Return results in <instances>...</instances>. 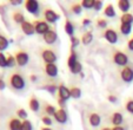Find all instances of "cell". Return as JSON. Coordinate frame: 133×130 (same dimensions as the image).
Wrapping results in <instances>:
<instances>
[{
  "mask_svg": "<svg viewBox=\"0 0 133 130\" xmlns=\"http://www.w3.org/2000/svg\"><path fill=\"white\" fill-rule=\"evenodd\" d=\"M10 84L15 90H23L25 88L26 82H25V78L23 77V75H20L19 72H15L10 76Z\"/></svg>",
  "mask_w": 133,
  "mask_h": 130,
  "instance_id": "6da1fadb",
  "label": "cell"
},
{
  "mask_svg": "<svg viewBox=\"0 0 133 130\" xmlns=\"http://www.w3.org/2000/svg\"><path fill=\"white\" fill-rule=\"evenodd\" d=\"M113 63L118 66H127V63H128V57L126 53H124L123 51H116L113 53Z\"/></svg>",
  "mask_w": 133,
  "mask_h": 130,
  "instance_id": "7a4b0ae2",
  "label": "cell"
},
{
  "mask_svg": "<svg viewBox=\"0 0 133 130\" xmlns=\"http://www.w3.org/2000/svg\"><path fill=\"white\" fill-rule=\"evenodd\" d=\"M25 8L31 14L39 15V12H40V4L38 3L37 0H26Z\"/></svg>",
  "mask_w": 133,
  "mask_h": 130,
  "instance_id": "3957f363",
  "label": "cell"
},
{
  "mask_svg": "<svg viewBox=\"0 0 133 130\" xmlns=\"http://www.w3.org/2000/svg\"><path fill=\"white\" fill-rule=\"evenodd\" d=\"M34 27H35V33L44 36L45 33H47L48 31H51V27L48 25L47 21H44V20H37L34 23Z\"/></svg>",
  "mask_w": 133,
  "mask_h": 130,
  "instance_id": "277c9868",
  "label": "cell"
},
{
  "mask_svg": "<svg viewBox=\"0 0 133 130\" xmlns=\"http://www.w3.org/2000/svg\"><path fill=\"white\" fill-rule=\"evenodd\" d=\"M41 58L45 62V64H55V60H57V55L53 52L52 50H43L41 51Z\"/></svg>",
  "mask_w": 133,
  "mask_h": 130,
  "instance_id": "5b68a950",
  "label": "cell"
},
{
  "mask_svg": "<svg viewBox=\"0 0 133 130\" xmlns=\"http://www.w3.org/2000/svg\"><path fill=\"white\" fill-rule=\"evenodd\" d=\"M120 77L123 79V82L125 83H131L133 82V68L132 66H125L123 68V70L120 71Z\"/></svg>",
  "mask_w": 133,
  "mask_h": 130,
  "instance_id": "8992f818",
  "label": "cell"
},
{
  "mask_svg": "<svg viewBox=\"0 0 133 130\" xmlns=\"http://www.w3.org/2000/svg\"><path fill=\"white\" fill-rule=\"evenodd\" d=\"M44 17H45V20L48 24L57 23V21L60 19V15L55 12V11L51 10V8H46L45 12H44Z\"/></svg>",
  "mask_w": 133,
  "mask_h": 130,
  "instance_id": "52a82bcc",
  "label": "cell"
},
{
  "mask_svg": "<svg viewBox=\"0 0 133 130\" xmlns=\"http://www.w3.org/2000/svg\"><path fill=\"white\" fill-rule=\"evenodd\" d=\"M14 57H15V60H17V64L19 66H25L30 62V56L25 51H18Z\"/></svg>",
  "mask_w": 133,
  "mask_h": 130,
  "instance_id": "ba28073f",
  "label": "cell"
},
{
  "mask_svg": "<svg viewBox=\"0 0 133 130\" xmlns=\"http://www.w3.org/2000/svg\"><path fill=\"white\" fill-rule=\"evenodd\" d=\"M104 38L110 44H116V43H118V39H119L117 31L113 30V28H106L105 32H104Z\"/></svg>",
  "mask_w": 133,
  "mask_h": 130,
  "instance_id": "9c48e42d",
  "label": "cell"
},
{
  "mask_svg": "<svg viewBox=\"0 0 133 130\" xmlns=\"http://www.w3.org/2000/svg\"><path fill=\"white\" fill-rule=\"evenodd\" d=\"M58 96L59 99H63L66 102V101H68L71 98V89H68L64 83H61L58 86Z\"/></svg>",
  "mask_w": 133,
  "mask_h": 130,
  "instance_id": "30bf717a",
  "label": "cell"
},
{
  "mask_svg": "<svg viewBox=\"0 0 133 130\" xmlns=\"http://www.w3.org/2000/svg\"><path fill=\"white\" fill-rule=\"evenodd\" d=\"M44 71L45 73L51 78H55L58 77V73H59V70H58V66L55 64H45V68H44Z\"/></svg>",
  "mask_w": 133,
  "mask_h": 130,
  "instance_id": "8fae6325",
  "label": "cell"
},
{
  "mask_svg": "<svg viewBox=\"0 0 133 130\" xmlns=\"http://www.w3.org/2000/svg\"><path fill=\"white\" fill-rule=\"evenodd\" d=\"M54 120L58 123H60V124H65L68 121V115L65 109H59V110H57V113H55V115H54Z\"/></svg>",
  "mask_w": 133,
  "mask_h": 130,
  "instance_id": "7c38bea8",
  "label": "cell"
},
{
  "mask_svg": "<svg viewBox=\"0 0 133 130\" xmlns=\"http://www.w3.org/2000/svg\"><path fill=\"white\" fill-rule=\"evenodd\" d=\"M43 39H44V42H45L46 44L52 45V44H54V43L57 42V39H58V34H57L55 31L51 30V31H48L47 33H45V34L43 36Z\"/></svg>",
  "mask_w": 133,
  "mask_h": 130,
  "instance_id": "4fadbf2b",
  "label": "cell"
},
{
  "mask_svg": "<svg viewBox=\"0 0 133 130\" xmlns=\"http://www.w3.org/2000/svg\"><path fill=\"white\" fill-rule=\"evenodd\" d=\"M111 122H112V124L114 125V127H120V125L123 124V122H124L123 114L119 113V111L113 113L112 114V117H111Z\"/></svg>",
  "mask_w": 133,
  "mask_h": 130,
  "instance_id": "5bb4252c",
  "label": "cell"
},
{
  "mask_svg": "<svg viewBox=\"0 0 133 130\" xmlns=\"http://www.w3.org/2000/svg\"><path fill=\"white\" fill-rule=\"evenodd\" d=\"M21 30H23V32L25 33L26 36H32L35 33L34 24L30 23V21H25V23L21 25Z\"/></svg>",
  "mask_w": 133,
  "mask_h": 130,
  "instance_id": "9a60e30c",
  "label": "cell"
},
{
  "mask_svg": "<svg viewBox=\"0 0 133 130\" xmlns=\"http://www.w3.org/2000/svg\"><path fill=\"white\" fill-rule=\"evenodd\" d=\"M21 125H23V121L19 118H12L8 122V129L10 130H21Z\"/></svg>",
  "mask_w": 133,
  "mask_h": 130,
  "instance_id": "2e32d148",
  "label": "cell"
},
{
  "mask_svg": "<svg viewBox=\"0 0 133 130\" xmlns=\"http://www.w3.org/2000/svg\"><path fill=\"white\" fill-rule=\"evenodd\" d=\"M88 122L92 127H98L99 124L101 123V117L99 114L97 113H92L90 116H88Z\"/></svg>",
  "mask_w": 133,
  "mask_h": 130,
  "instance_id": "e0dca14e",
  "label": "cell"
},
{
  "mask_svg": "<svg viewBox=\"0 0 133 130\" xmlns=\"http://www.w3.org/2000/svg\"><path fill=\"white\" fill-rule=\"evenodd\" d=\"M28 107H30V109L33 113H38L39 109H40V102H39V99L37 97H32L30 99V102H28Z\"/></svg>",
  "mask_w": 133,
  "mask_h": 130,
  "instance_id": "ac0fdd59",
  "label": "cell"
},
{
  "mask_svg": "<svg viewBox=\"0 0 133 130\" xmlns=\"http://www.w3.org/2000/svg\"><path fill=\"white\" fill-rule=\"evenodd\" d=\"M78 63V55H77V52H75L74 50L71 51L70 56H68V59H67V65H68V68H73L75 64Z\"/></svg>",
  "mask_w": 133,
  "mask_h": 130,
  "instance_id": "d6986e66",
  "label": "cell"
},
{
  "mask_svg": "<svg viewBox=\"0 0 133 130\" xmlns=\"http://www.w3.org/2000/svg\"><path fill=\"white\" fill-rule=\"evenodd\" d=\"M118 7L119 10L124 13H128V10L131 8V3L128 0H119L118 1Z\"/></svg>",
  "mask_w": 133,
  "mask_h": 130,
  "instance_id": "ffe728a7",
  "label": "cell"
},
{
  "mask_svg": "<svg viewBox=\"0 0 133 130\" xmlns=\"http://www.w3.org/2000/svg\"><path fill=\"white\" fill-rule=\"evenodd\" d=\"M64 30H65V32L67 33L68 36L73 37L74 31H75V27H74V25H73V23L71 21V20H66V21H65V26H64Z\"/></svg>",
  "mask_w": 133,
  "mask_h": 130,
  "instance_id": "44dd1931",
  "label": "cell"
},
{
  "mask_svg": "<svg viewBox=\"0 0 133 130\" xmlns=\"http://www.w3.org/2000/svg\"><path fill=\"white\" fill-rule=\"evenodd\" d=\"M104 14L107 18H114L116 17V11H114V6L112 4L106 5V7L104 8Z\"/></svg>",
  "mask_w": 133,
  "mask_h": 130,
  "instance_id": "7402d4cb",
  "label": "cell"
},
{
  "mask_svg": "<svg viewBox=\"0 0 133 130\" xmlns=\"http://www.w3.org/2000/svg\"><path fill=\"white\" fill-rule=\"evenodd\" d=\"M92 40H93V33L91 31L85 32L83 34V37H81V43H83L84 45H90L91 43H92Z\"/></svg>",
  "mask_w": 133,
  "mask_h": 130,
  "instance_id": "603a6c76",
  "label": "cell"
},
{
  "mask_svg": "<svg viewBox=\"0 0 133 130\" xmlns=\"http://www.w3.org/2000/svg\"><path fill=\"white\" fill-rule=\"evenodd\" d=\"M13 20H14L15 24H20V25H23V24L26 21L25 15H24L21 12H19V11H17V12L13 13Z\"/></svg>",
  "mask_w": 133,
  "mask_h": 130,
  "instance_id": "cb8c5ba5",
  "label": "cell"
},
{
  "mask_svg": "<svg viewBox=\"0 0 133 130\" xmlns=\"http://www.w3.org/2000/svg\"><path fill=\"white\" fill-rule=\"evenodd\" d=\"M120 23L121 24H133V14L132 13H124L120 17Z\"/></svg>",
  "mask_w": 133,
  "mask_h": 130,
  "instance_id": "d4e9b609",
  "label": "cell"
},
{
  "mask_svg": "<svg viewBox=\"0 0 133 130\" xmlns=\"http://www.w3.org/2000/svg\"><path fill=\"white\" fill-rule=\"evenodd\" d=\"M120 32L124 36H128L132 32V25L131 24H120Z\"/></svg>",
  "mask_w": 133,
  "mask_h": 130,
  "instance_id": "484cf974",
  "label": "cell"
},
{
  "mask_svg": "<svg viewBox=\"0 0 133 130\" xmlns=\"http://www.w3.org/2000/svg\"><path fill=\"white\" fill-rule=\"evenodd\" d=\"M71 97L74 99H78L81 97V89L78 86H72L71 88Z\"/></svg>",
  "mask_w": 133,
  "mask_h": 130,
  "instance_id": "4316f807",
  "label": "cell"
},
{
  "mask_svg": "<svg viewBox=\"0 0 133 130\" xmlns=\"http://www.w3.org/2000/svg\"><path fill=\"white\" fill-rule=\"evenodd\" d=\"M7 48H8V40H7V38L0 33V52L5 51Z\"/></svg>",
  "mask_w": 133,
  "mask_h": 130,
  "instance_id": "83f0119b",
  "label": "cell"
},
{
  "mask_svg": "<svg viewBox=\"0 0 133 130\" xmlns=\"http://www.w3.org/2000/svg\"><path fill=\"white\" fill-rule=\"evenodd\" d=\"M70 71L73 75H80V73H83V64L80 62H78L73 68L70 69Z\"/></svg>",
  "mask_w": 133,
  "mask_h": 130,
  "instance_id": "f1b7e54d",
  "label": "cell"
},
{
  "mask_svg": "<svg viewBox=\"0 0 133 130\" xmlns=\"http://www.w3.org/2000/svg\"><path fill=\"white\" fill-rule=\"evenodd\" d=\"M81 6L85 10H91V8H94V4H96V0H83L81 1Z\"/></svg>",
  "mask_w": 133,
  "mask_h": 130,
  "instance_id": "f546056e",
  "label": "cell"
},
{
  "mask_svg": "<svg viewBox=\"0 0 133 130\" xmlns=\"http://www.w3.org/2000/svg\"><path fill=\"white\" fill-rule=\"evenodd\" d=\"M45 113H46V115L51 117V116H54V115H55V113H57V109H55L54 105L47 104V105L45 107Z\"/></svg>",
  "mask_w": 133,
  "mask_h": 130,
  "instance_id": "4dcf8cb0",
  "label": "cell"
},
{
  "mask_svg": "<svg viewBox=\"0 0 133 130\" xmlns=\"http://www.w3.org/2000/svg\"><path fill=\"white\" fill-rule=\"evenodd\" d=\"M44 89H45L46 91H48L50 93H52V95H54V93L58 91V86L54 84H46V85H44Z\"/></svg>",
  "mask_w": 133,
  "mask_h": 130,
  "instance_id": "1f68e13d",
  "label": "cell"
},
{
  "mask_svg": "<svg viewBox=\"0 0 133 130\" xmlns=\"http://www.w3.org/2000/svg\"><path fill=\"white\" fill-rule=\"evenodd\" d=\"M71 11L74 14H80L81 11H83V6H81V4H73L71 6Z\"/></svg>",
  "mask_w": 133,
  "mask_h": 130,
  "instance_id": "d6a6232c",
  "label": "cell"
},
{
  "mask_svg": "<svg viewBox=\"0 0 133 130\" xmlns=\"http://www.w3.org/2000/svg\"><path fill=\"white\" fill-rule=\"evenodd\" d=\"M17 116H18V118L19 120H23V121H25V120H27V111L25 110V109H18L17 110Z\"/></svg>",
  "mask_w": 133,
  "mask_h": 130,
  "instance_id": "836d02e7",
  "label": "cell"
},
{
  "mask_svg": "<svg viewBox=\"0 0 133 130\" xmlns=\"http://www.w3.org/2000/svg\"><path fill=\"white\" fill-rule=\"evenodd\" d=\"M0 68H7V56H5L3 52H0Z\"/></svg>",
  "mask_w": 133,
  "mask_h": 130,
  "instance_id": "e575fe53",
  "label": "cell"
},
{
  "mask_svg": "<svg viewBox=\"0 0 133 130\" xmlns=\"http://www.w3.org/2000/svg\"><path fill=\"white\" fill-rule=\"evenodd\" d=\"M21 130H33V124H32V122H31V121H28V120L23 121Z\"/></svg>",
  "mask_w": 133,
  "mask_h": 130,
  "instance_id": "d590c367",
  "label": "cell"
},
{
  "mask_svg": "<svg viewBox=\"0 0 133 130\" xmlns=\"http://www.w3.org/2000/svg\"><path fill=\"white\" fill-rule=\"evenodd\" d=\"M97 26L99 28H106L107 27V20L104 18H98L97 19Z\"/></svg>",
  "mask_w": 133,
  "mask_h": 130,
  "instance_id": "8d00e7d4",
  "label": "cell"
},
{
  "mask_svg": "<svg viewBox=\"0 0 133 130\" xmlns=\"http://www.w3.org/2000/svg\"><path fill=\"white\" fill-rule=\"evenodd\" d=\"M15 64H17L15 57H13L12 55H8L7 56V68H13Z\"/></svg>",
  "mask_w": 133,
  "mask_h": 130,
  "instance_id": "74e56055",
  "label": "cell"
},
{
  "mask_svg": "<svg viewBox=\"0 0 133 130\" xmlns=\"http://www.w3.org/2000/svg\"><path fill=\"white\" fill-rule=\"evenodd\" d=\"M41 122L44 123V124L46 125V127H51L52 125V118L50 117V116H47V115H44L43 117H41Z\"/></svg>",
  "mask_w": 133,
  "mask_h": 130,
  "instance_id": "f35d334b",
  "label": "cell"
},
{
  "mask_svg": "<svg viewBox=\"0 0 133 130\" xmlns=\"http://www.w3.org/2000/svg\"><path fill=\"white\" fill-rule=\"evenodd\" d=\"M70 42H71V49H74V48H77V46L79 45V43H80V39L79 38H77V37H71V39H70Z\"/></svg>",
  "mask_w": 133,
  "mask_h": 130,
  "instance_id": "ab89813d",
  "label": "cell"
},
{
  "mask_svg": "<svg viewBox=\"0 0 133 130\" xmlns=\"http://www.w3.org/2000/svg\"><path fill=\"white\" fill-rule=\"evenodd\" d=\"M125 108H126V110H127V113L133 115V99H128L125 104Z\"/></svg>",
  "mask_w": 133,
  "mask_h": 130,
  "instance_id": "60d3db41",
  "label": "cell"
},
{
  "mask_svg": "<svg viewBox=\"0 0 133 130\" xmlns=\"http://www.w3.org/2000/svg\"><path fill=\"white\" fill-rule=\"evenodd\" d=\"M103 7V1L100 0H96V4H94V10L96 11H100Z\"/></svg>",
  "mask_w": 133,
  "mask_h": 130,
  "instance_id": "b9f144b4",
  "label": "cell"
},
{
  "mask_svg": "<svg viewBox=\"0 0 133 130\" xmlns=\"http://www.w3.org/2000/svg\"><path fill=\"white\" fill-rule=\"evenodd\" d=\"M107 99H108V102H111V103H117L118 102V98H117V96H114V95H108Z\"/></svg>",
  "mask_w": 133,
  "mask_h": 130,
  "instance_id": "7bdbcfd3",
  "label": "cell"
},
{
  "mask_svg": "<svg viewBox=\"0 0 133 130\" xmlns=\"http://www.w3.org/2000/svg\"><path fill=\"white\" fill-rule=\"evenodd\" d=\"M127 48L130 51H133V37L127 42Z\"/></svg>",
  "mask_w": 133,
  "mask_h": 130,
  "instance_id": "ee69618b",
  "label": "cell"
},
{
  "mask_svg": "<svg viewBox=\"0 0 133 130\" xmlns=\"http://www.w3.org/2000/svg\"><path fill=\"white\" fill-rule=\"evenodd\" d=\"M11 5H20V4H23V0H10Z\"/></svg>",
  "mask_w": 133,
  "mask_h": 130,
  "instance_id": "f6af8a7d",
  "label": "cell"
},
{
  "mask_svg": "<svg viewBox=\"0 0 133 130\" xmlns=\"http://www.w3.org/2000/svg\"><path fill=\"white\" fill-rule=\"evenodd\" d=\"M5 88H6V83H5V80H4L3 78L0 77V90H4Z\"/></svg>",
  "mask_w": 133,
  "mask_h": 130,
  "instance_id": "bcb514c9",
  "label": "cell"
},
{
  "mask_svg": "<svg viewBox=\"0 0 133 130\" xmlns=\"http://www.w3.org/2000/svg\"><path fill=\"white\" fill-rule=\"evenodd\" d=\"M90 24H91V20L88 19V18H85V19H83V26H84V27L88 26Z\"/></svg>",
  "mask_w": 133,
  "mask_h": 130,
  "instance_id": "7dc6e473",
  "label": "cell"
},
{
  "mask_svg": "<svg viewBox=\"0 0 133 130\" xmlns=\"http://www.w3.org/2000/svg\"><path fill=\"white\" fill-rule=\"evenodd\" d=\"M58 103H59V105L61 107V109H64V107H65V101H63V99H58Z\"/></svg>",
  "mask_w": 133,
  "mask_h": 130,
  "instance_id": "c3c4849f",
  "label": "cell"
},
{
  "mask_svg": "<svg viewBox=\"0 0 133 130\" xmlns=\"http://www.w3.org/2000/svg\"><path fill=\"white\" fill-rule=\"evenodd\" d=\"M112 130H125V128L123 125H120V127H113Z\"/></svg>",
  "mask_w": 133,
  "mask_h": 130,
  "instance_id": "681fc988",
  "label": "cell"
},
{
  "mask_svg": "<svg viewBox=\"0 0 133 130\" xmlns=\"http://www.w3.org/2000/svg\"><path fill=\"white\" fill-rule=\"evenodd\" d=\"M38 79V77H37V76H34V75H32V76H31V80H32V82H35V80H37Z\"/></svg>",
  "mask_w": 133,
  "mask_h": 130,
  "instance_id": "f907efd6",
  "label": "cell"
},
{
  "mask_svg": "<svg viewBox=\"0 0 133 130\" xmlns=\"http://www.w3.org/2000/svg\"><path fill=\"white\" fill-rule=\"evenodd\" d=\"M40 130H52V129H51L50 127H43V128H41Z\"/></svg>",
  "mask_w": 133,
  "mask_h": 130,
  "instance_id": "816d5d0a",
  "label": "cell"
},
{
  "mask_svg": "<svg viewBox=\"0 0 133 130\" xmlns=\"http://www.w3.org/2000/svg\"><path fill=\"white\" fill-rule=\"evenodd\" d=\"M101 130H112V129H111V128H107V127H106V128H103Z\"/></svg>",
  "mask_w": 133,
  "mask_h": 130,
  "instance_id": "f5cc1de1",
  "label": "cell"
}]
</instances>
